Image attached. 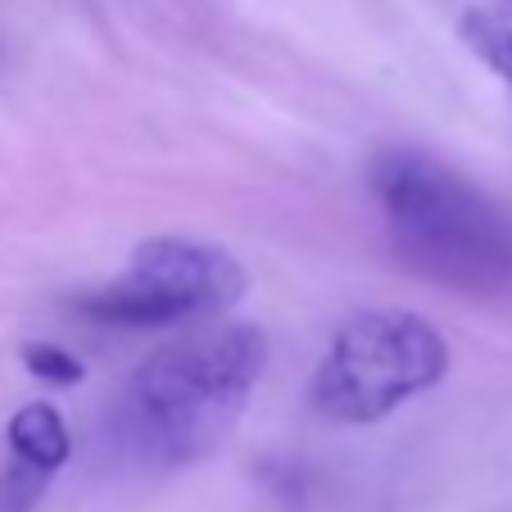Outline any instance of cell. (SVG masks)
<instances>
[{"label":"cell","instance_id":"1","mask_svg":"<svg viewBox=\"0 0 512 512\" xmlns=\"http://www.w3.org/2000/svg\"><path fill=\"white\" fill-rule=\"evenodd\" d=\"M268 368V336L250 322H204L159 345L118 404L123 440L155 467H186L236 431Z\"/></svg>","mask_w":512,"mask_h":512},{"label":"cell","instance_id":"2","mask_svg":"<svg viewBox=\"0 0 512 512\" xmlns=\"http://www.w3.org/2000/svg\"><path fill=\"white\" fill-rule=\"evenodd\" d=\"M372 200L399 259L417 277L467 300L512 290V213L445 159L426 150L377 155Z\"/></svg>","mask_w":512,"mask_h":512},{"label":"cell","instance_id":"3","mask_svg":"<svg viewBox=\"0 0 512 512\" xmlns=\"http://www.w3.org/2000/svg\"><path fill=\"white\" fill-rule=\"evenodd\" d=\"M449 377V340L408 309L358 313L336 331L318 372L313 408L331 422L372 426Z\"/></svg>","mask_w":512,"mask_h":512},{"label":"cell","instance_id":"4","mask_svg":"<svg viewBox=\"0 0 512 512\" xmlns=\"http://www.w3.org/2000/svg\"><path fill=\"white\" fill-rule=\"evenodd\" d=\"M245 295V268L218 245L186 236H150L132 250L123 277L78 300V313L100 327L164 331L227 313Z\"/></svg>","mask_w":512,"mask_h":512},{"label":"cell","instance_id":"5","mask_svg":"<svg viewBox=\"0 0 512 512\" xmlns=\"http://www.w3.org/2000/svg\"><path fill=\"white\" fill-rule=\"evenodd\" d=\"M5 440H10V454L32 476L59 472L68 463V454H73V435H68L55 404H23L5 426Z\"/></svg>","mask_w":512,"mask_h":512},{"label":"cell","instance_id":"6","mask_svg":"<svg viewBox=\"0 0 512 512\" xmlns=\"http://www.w3.org/2000/svg\"><path fill=\"white\" fill-rule=\"evenodd\" d=\"M463 46L490 68L512 96V0H476L458 19Z\"/></svg>","mask_w":512,"mask_h":512},{"label":"cell","instance_id":"7","mask_svg":"<svg viewBox=\"0 0 512 512\" xmlns=\"http://www.w3.org/2000/svg\"><path fill=\"white\" fill-rule=\"evenodd\" d=\"M23 368H28L32 377L50 381V386H78V381L87 377L82 358L68 354L55 340H28V345H23Z\"/></svg>","mask_w":512,"mask_h":512}]
</instances>
